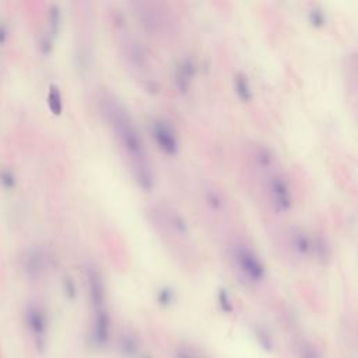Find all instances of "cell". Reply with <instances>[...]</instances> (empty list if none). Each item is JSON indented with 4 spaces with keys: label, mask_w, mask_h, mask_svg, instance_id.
<instances>
[{
    "label": "cell",
    "mask_w": 358,
    "mask_h": 358,
    "mask_svg": "<svg viewBox=\"0 0 358 358\" xmlns=\"http://www.w3.org/2000/svg\"><path fill=\"white\" fill-rule=\"evenodd\" d=\"M267 192L270 193L273 206L278 210H287L291 206V193L288 185L280 175H272L267 182Z\"/></svg>",
    "instance_id": "5b68a950"
},
{
    "label": "cell",
    "mask_w": 358,
    "mask_h": 358,
    "mask_svg": "<svg viewBox=\"0 0 358 358\" xmlns=\"http://www.w3.org/2000/svg\"><path fill=\"white\" fill-rule=\"evenodd\" d=\"M25 323L35 339L37 350L42 352L45 350V336L48 330V319L42 309L35 305H30L25 311Z\"/></svg>",
    "instance_id": "277c9868"
},
{
    "label": "cell",
    "mask_w": 358,
    "mask_h": 358,
    "mask_svg": "<svg viewBox=\"0 0 358 358\" xmlns=\"http://www.w3.org/2000/svg\"><path fill=\"white\" fill-rule=\"evenodd\" d=\"M143 358H151V357H143Z\"/></svg>",
    "instance_id": "9a60e30c"
},
{
    "label": "cell",
    "mask_w": 358,
    "mask_h": 358,
    "mask_svg": "<svg viewBox=\"0 0 358 358\" xmlns=\"http://www.w3.org/2000/svg\"><path fill=\"white\" fill-rule=\"evenodd\" d=\"M301 358H319L311 347H304L303 351H301Z\"/></svg>",
    "instance_id": "4fadbf2b"
},
{
    "label": "cell",
    "mask_w": 358,
    "mask_h": 358,
    "mask_svg": "<svg viewBox=\"0 0 358 358\" xmlns=\"http://www.w3.org/2000/svg\"><path fill=\"white\" fill-rule=\"evenodd\" d=\"M119 350L126 357H135L139 352V340L133 334H122L119 339Z\"/></svg>",
    "instance_id": "9c48e42d"
},
{
    "label": "cell",
    "mask_w": 358,
    "mask_h": 358,
    "mask_svg": "<svg viewBox=\"0 0 358 358\" xmlns=\"http://www.w3.org/2000/svg\"><path fill=\"white\" fill-rule=\"evenodd\" d=\"M231 260L236 272L251 283H259L266 276L265 266L255 253L252 248L247 244H234L231 248Z\"/></svg>",
    "instance_id": "7a4b0ae2"
},
{
    "label": "cell",
    "mask_w": 358,
    "mask_h": 358,
    "mask_svg": "<svg viewBox=\"0 0 358 358\" xmlns=\"http://www.w3.org/2000/svg\"><path fill=\"white\" fill-rule=\"evenodd\" d=\"M99 106L101 113L105 117L113 137L122 150L132 176L142 189L150 191L154 185V173L136 124L124 104L112 94H104L99 98Z\"/></svg>",
    "instance_id": "6da1fadb"
},
{
    "label": "cell",
    "mask_w": 358,
    "mask_h": 358,
    "mask_svg": "<svg viewBox=\"0 0 358 358\" xmlns=\"http://www.w3.org/2000/svg\"><path fill=\"white\" fill-rule=\"evenodd\" d=\"M88 287H90V298L95 312L105 309V287L102 278L97 272L88 273Z\"/></svg>",
    "instance_id": "ba28073f"
},
{
    "label": "cell",
    "mask_w": 358,
    "mask_h": 358,
    "mask_svg": "<svg viewBox=\"0 0 358 358\" xmlns=\"http://www.w3.org/2000/svg\"><path fill=\"white\" fill-rule=\"evenodd\" d=\"M176 358H191L188 354H185V352H179L178 354V357Z\"/></svg>",
    "instance_id": "5bb4252c"
},
{
    "label": "cell",
    "mask_w": 358,
    "mask_h": 358,
    "mask_svg": "<svg viewBox=\"0 0 358 358\" xmlns=\"http://www.w3.org/2000/svg\"><path fill=\"white\" fill-rule=\"evenodd\" d=\"M93 341L95 346L104 347L109 341L111 336V319L105 309L97 311L93 323Z\"/></svg>",
    "instance_id": "52a82bcc"
},
{
    "label": "cell",
    "mask_w": 358,
    "mask_h": 358,
    "mask_svg": "<svg viewBox=\"0 0 358 358\" xmlns=\"http://www.w3.org/2000/svg\"><path fill=\"white\" fill-rule=\"evenodd\" d=\"M255 336H256V340L259 343V346L265 350L266 352H270L273 350V339L272 336L269 334L267 330L262 329V327H258L255 330Z\"/></svg>",
    "instance_id": "30bf717a"
},
{
    "label": "cell",
    "mask_w": 358,
    "mask_h": 358,
    "mask_svg": "<svg viewBox=\"0 0 358 358\" xmlns=\"http://www.w3.org/2000/svg\"><path fill=\"white\" fill-rule=\"evenodd\" d=\"M153 136L155 142L167 154H175L178 151V139L172 128L164 121H155L153 124Z\"/></svg>",
    "instance_id": "8992f818"
},
{
    "label": "cell",
    "mask_w": 358,
    "mask_h": 358,
    "mask_svg": "<svg viewBox=\"0 0 358 358\" xmlns=\"http://www.w3.org/2000/svg\"><path fill=\"white\" fill-rule=\"evenodd\" d=\"M135 14H136L139 24L148 31L150 34H160L167 31L168 25L172 24V21L168 19L167 14L161 10V7L154 3H135Z\"/></svg>",
    "instance_id": "3957f363"
},
{
    "label": "cell",
    "mask_w": 358,
    "mask_h": 358,
    "mask_svg": "<svg viewBox=\"0 0 358 358\" xmlns=\"http://www.w3.org/2000/svg\"><path fill=\"white\" fill-rule=\"evenodd\" d=\"M218 303H220V307H221L224 312H231V311H232V303H231V300H229V295L227 294V291H220V294H218Z\"/></svg>",
    "instance_id": "7c38bea8"
},
{
    "label": "cell",
    "mask_w": 358,
    "mask_h": 358,
    "mask_svg": "<svg viewBox=\"0 0 358 358\" xmlns=\"http://www.w3.org/2000/svg\"><path fill=\"white\" fill-rule=\"evenodd\" d=\"M173 301V292L169 288H162L158 292V303L162 307H169Z\"/></svg>",
    "instance_id": "8fae6325"
}]
</instances>
